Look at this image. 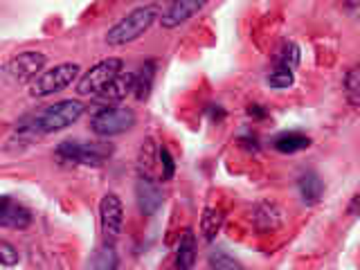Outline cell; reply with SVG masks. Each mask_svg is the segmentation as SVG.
<instances>
[{"label":"cell","instance_id":"cell-17","mask_svg":"<svg viewBox=\"0 0 360 270\" xmlns=\"http://www.w3.org/2000/svg\"><path fill=\"white\" fill-rule=\"evenodd\" d=\"M221 225H223V214L219 210H214V207L202 210V217H200V234L205 236L207 241H212L214 236H217V232L221 230Z\"/></svg>","mask_w":360,"mask_h":270},{"label":"cell","instance_id":"cell-1","mask_svg":"<svg viewBox=\"0 0 360 270\" xmlns=\"http://www.w3.org/2000/svg\"><path fill=\"white\" fill-rule=\"evenodd\" d=\"M86 112V106L79 99H61L52 106H45L37 115H30L18 124L20 133L27 135H48L72 127Z\"/></svg>","mask_w":360,"mask_h":270},{"label":"cell","instance_id":"cell-5","mask_svg":"<svg viewBox=\"0 0 360 270\" xmlns=\"http://www.w3.org/2000/svg\"><path fill=\"white\" fill-rule=\"evenodd\" d=\"M135 127V112L127 106H104L90 120V131L99 138H115Z\"/></svg>","mask_w":360,"mask_h":270},{"label":"cell","instance_id":"cell-21","mask_svg":"<svg viewBox=\"0 0 360 270\" xmlns=\"http://www.w3.org/2000/svg\"><path fill=\"white\" fill-rule=\"evenodd\" d=\"M210 264H212V270H243V266L236 262L234 257H230L228 252L223 250H217L210 255Z\"/></svg>","mask_w":360,"mask_h":270},{"label":"cell","instance_id":"cell-19","mask_svg":"<svg viewBox=\"0 0 360 270\" xmlns=\"http://www.w3.org/2000/svg\"><path fill=\"white\" fill-rule=\"evenodd\" d=\"M300 63V48L295 43H284V48L277 54V70L292 72Z\"/></svg>","mask_w":360,"mask_h":270},{"label":"cell","instance_id":"cell-18","mask_svg":"<svg viewBox=\"0 0 360 270\" xmlns=\"http://www.w3.org/2000/svg\"><path fill=\"white\" fill-rule=\"evenodd\" d=\"M93 270H117V252L115 243L104 241V245L99 248L95 259H93Z\"/></svg>","mask_w":360,"mask_h":270},{"label":"cell","instance_id":"cell-8","mask_svg":"<svg viewBox=\"0 0 360 270\" xmlns=\"http://www.w3.org/2000/svg\"><path fill=\"white\" fill-rule=\"evenodd\" d=\"M99 225H101V234H104V241L115 243L124 228V205L122 198L117 194H112V191L104 194V198L99 200Z\"/></svg>","mask_w":360,"mask_h":270},{"label":"cell","instance_id":"cell-9","mask_svg":"<svg viewBox=\"0 0 360 270\" xmlns=\"http://www.w3.org/2000/svg\"><path fill=\"white\" fill-rule=\"evenodd\" d=\"M135 198H138V207L144 217H153L165 202V194H162L160 183L153 180L151 176H144V174H140L138 183H135Z\"/></svg>","mask_w":360,"mask_h":270},{"label":"cell","instance_id":"cell-26","mask_svg":"<svg viewBox=\"0 0 360 270\" xmlns=\"http://www.w3.org/2000/svg\"><path fill=\"white\" fill-rule=\"evenodd\" d=\"M358 212V194L352 198V214H356Z\"/></svg>","mask_w":360,"mask_h":270},{"label":"cell","instance_id":"cell-4","mask_svg":"<svg viewBox=\"0 0 360 270\" xmlns=\"http://www.w3.org/2000/svg\"><path fill=\"white\" fill-rule=\"evenodd\" d=\"M56 155L68 162L101 167L112 155V146L104 142H86V140H63L56 146Z\"/></svg>","mask_w":360,"mask_h":270},{"label":"cell","instance_id":"cell-15","mask_svg":"<svg viewBox=\"0 0 360 270\" xmlns=\"http://www.w3.org/2000/svg\"><path fill=\"white\" fill-rule=\"evenodd\" d=\"M297 189H300L302 200L307 202V205H315V202H318L322 198V194H324V185H322L320 176L315 172L302 174L300 180H297Z\"/></svg>","mask_w":360,"mask_h":270},{"label":"cell","instance_id":"cell-25","mask_svg":"<svg viewBox=\"0 0 360 270\" xmlns=\"http://www.w3.org/2000/svg\"><path fill=\"white\" fill-rule=\"evenodd\" d=\"M248 112H250V115H257V117L266 115V110H262V106H250V110H248Z\"/></svg>","mask_w":360,"mask_h":270},{"label":"cell","instance_id":"cell-6","mask_svg":"<svg viewBox=\"0 0 360 270\" xmlns=\"http://www.w3.org/2000/svg\"><path fill=\"white\" fill-rule=\"evenodd\" d=\"M124 72V61L122 59H104L95 63L93 68H90L88 72H84L82 77H79L77 82V93L82 97H97L101 90H104L110 82H115V79Z\"/></svg>","mask_w":360,"mask_h":270},{"label":"cell","instance_id":"cell-20","mask_svg":"<svg viewBox=\"0 0 360 270\" xmlns=\"http://www.w3.org/2000/svg\"><path fill=\"white\" fill-rule=\"evenodd\" d=\"M345 90H347L349 104L356 108L360 104V72H358V65H354L352 70L347 72V77H345Z\"/></svg>","mask_w":360,"mask_h":270},{"label":"cell","instance_id":"cell-11","mask_svg":"<svg viewBox=\"0 0 360 270\" xmlns=\"http://www.w3.org/2000/svg\"><path fill=\"white\" fill-rule=\"evenodd\" d=\"M200 9H202V3H198V0H176V3L167 7L160 22L165 30H176L183 25V22H187L194 14H198Z\"/></svg>","mask_w":360,"mask_h":270},{"label":"cell","instance_id":"cell-3","mask_svg":"<svg viewBox=\"0 0 360 270\" xmlns=\"http://www.w3.org/2000/svg\"><path fill=\"white\" fill-rule=\"evenodd\" d=\"M79 77H82V68H79V63H70V61L59 63L34 79L30 84V95L37 99L50 97L54 93H61V90L70 88Z\"/></svg>","mask_w":360,"mask_h":270},{"label":"cell","instance_id":"cell-22","mask_svg":"<svg viewBox=\"0 0 360 270\" xmlns=\"http://www.w3.org/2000/svg\"><path fill=\"white\" fill-rule=\"evenodd\" d=\"M18 259H20V255L16 250V245H11L9 241L0 239V266L11 268V266L18 264Z\"/></svg>","mask_w":360,"mask_h":270},{"label":"cell","instance_id":"cell-12","mask_svg":"<svg viewBox=\"0 0 360 270\" xmlns=\"http://www.w3.org/2000/svg\"><path fill=\"white\" fill-rule=\"evenodd\" d=\"M133 93V72H122L115 82H110L101 93L97 95L99 101H108V104H120L127 99V95Z\"/></svg>","mask_w":360,"mask_h":270},{"label":"cell","instance_id":"cell-23","mask_svg":"<svg viewBox=\"0 0 360 270\" xmlns=\"http://www.w3.org/2000/svg\"><path fill=\"white\" fill-rule=\"evenodd\" d=\"M292 82H295V77H292V72H288V70H275L268 75V86L277 88V90L292 86Z\"/></svg>","mask_w":360,"mask_h":270},{"label":"cell","instance_id":"cell-14","mask_svg":"<svg viewBox=\"0 0 360 270\" xmlns=\"http://www.w3.org/2000/svg\"><path fill=\"white\" fill-rule=\"evenodd\" d=\"M196 262V234L194 230H185L176 252V270H191Z\"/></svg>","mask_w":360,"mask_h":270},{"label":"cell","instance_id":"cell-16","mask_svg":"<svg viewBox=\"0 0 360 270\" xmlns=\"http://www.w3.org/2000/svg\"><path fill=\"white\" fill-rule=\"evenodd\" d=\"M273 146L279 151V153H300L304 149H309L311 146V140L307 138V135L302 133H281L279 138H275Z\"/></svg>","mask_w":360,"mask_h":270},{"label":"cell","instance_id":"cell-13","mask_svg":"<svg viewBox=\"0 0 360 270\" xmlns=\"http://www.w3.org/2000/svg\"><path fill=\"white\" fill-rule=\"evenodd\" d=\"M155 79V61H144L138 72H133V97L138 101H146L151 95Z\"/></svg>","mask_w":360,"mask_h":270},{"label":"cell","instance_id":"cell-10","mask_svg":"<svg viewBox=\"0 0 360 270\" xmlns=\"http://www.w3.org/2000/svg\"><path fill=\"white\" fill-rule=\"evenodd\" d=\"M32 223V212L14 200L11 196H0V228L9 230H25Z\"/></svg>","mask_w":360,"mask_h":270},{"label":"cell","instance_id":"cell-24","mask_svg":"<svg viewBox=\"0 0 360 270\" xmlns=\"http://www.w3.org/2000/svg\"><path fill=\"white\" fill-rule=\"evenodd\" d=\"M158 153H160V160H162V180H172L176 174V162H174L172 153H169L167 146H160Z\"/></svg>","mask_w":360,"mask_h":270},{"label":"cell","instance_id":"cell-2","mask_svg":"<svg viewBox=\"0 0 360 270\" xmlns=\"http://www.w3.org/2000/svg\"><path fill=\"white\" fill-rule=\"evenodd\" d=\"M158 18H160V7L158 5L135 7L106 32V43L112 45V48H120V45L138 41L140 37H144V34L151 30V25Z\"/></svg>","mask_w":360,"mask_h":270},{"label":"cell","instance_id":"cell-7","mask_svg":"<svg viewBox=\"0 0 360 270\" xmlns=\"http://www.w3.org/2000/svg\"><path fill=\"white\" fill-rule=\"evenodd\" d=\"M45 61L48 59H45L43 52H34V50L20 52L3 68V75L11 84H32L43 72Z\"/></svg>","mask_w":360,"mask_h":270}]
</instances>
